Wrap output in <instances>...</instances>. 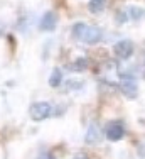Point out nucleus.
Listing matches in <instances>:
<instances>
[{"mask_svg": "<svg viewBox=\"0 0 145 159\" xmlns=\"http://www.w3.org/2000/svg\"><path fill=\"white\" fill-rule=\"evenodd\" d=\"M51 113H52V107L47 102H36V103H32L29 108L30 119L36 120V122H42V120L49 119Z\"/></svg>", "mask_w": 145, "mask_h": 159, "instance_id": "f03ea898", "label": "nucleus"}, {"mask_svg": "<svg viewBox=\"0 0 145 159\" xmlns=\"http://www.w3.org/2000/svg\"><path fill=\"white\" fill-rule=\"evenodd\" d=\"M125 16H127V20H135V22L142 20V19H145V9L137 7V5H130L125 10Z\"/></svg>", "mask_w": 145, "mask_h": 159, "instance_id": "0eeeda50", "label": "nucleus"}, {"mask_svg": "<svg viewBox=\"0 0 145 159\" xmlns=\"http://www.w3.org/2000/svg\"><path fill=\"white\" fill-rule=\"evenodd\" d=\"M105 5H106V0H90V3H88V7L93 14H100L105 9Z\"/></svg>", "mask_w": 145, "mask_h": 159, "instance_id": "9d476101", "label": "nucleus"}, {"mask_svg": "<svg viewBox=\"0 0 145 159\" xmlns=\"http://www.w3.org/2000/svg\"><path fill=\"white\" fill-rule=\"evenodd\" d=\"M101 139V135H100V132H98V127L94 125V124H91L90 129H88V134H86V144H96L98 141Z\"/></svg>", "mask_w": 145, "mask_h": 159, "instance_id": "6e6552de", "label": "nucleus"}, {"mask_svg": "<svg viewBox=\"0 0 145 159\" xmlns=\"http://www.w3.org/2000/svg\"><path fill=\"white\" fill-rule=\"evenodd\" d=\"M37 159H54V156H52L51 152H44V154H41Z\"/></svg>", "mask_w": 145, "mask_h": 159, "instance_id": "ddd939ff", "label": "nucleus"}, {"mask_svg": "<svg viewBox=\"0 0 145 159\" xmlns=\"http://www.w3.org/2000/svg\"><path fill=\"white\" fill-rule=\"evenodd\" d=\"M105 137L112 142L121 141L125 137V124L121 120H112L105 125Z\"/></svg>", "mask_w": 145, "mask_h": 159, "instance_id": "20e7f679", "label": "nucleus"}, {"mask_svg": "<svg viewBox=\"0 0 145 159\" xmlns=\"http://www.w3.org/2000/svg\"><path fill=\"white\" fill-rule=\"evenodd\" d=\"M133 51H135V46H133V43L130 39H121V41H118L115 46H113V52H115V56L118 59H121V61L130 59L133 56Z\"/></svg>", "mask_w": 145, "mask_h": 159, "instance_id": "39448f33", "label": "nucleus"}, {"mask_svg": "<svg viewBox=\"0 0 145 159\" xmlns=\"http://www.w3.org/2000/svg\"><path fill=\"white\" fill-rule=\"evenodd\" d=\"M71 36L74 41L83 44H96L103 39V31L96 25H88L85 22H76L71 27Z\"/></svg>", "mask_w": 145, "mask_h": 159, "instance_id": "f257e3e1", "label": "nucleus"}, {"mask_svg": "<svg viewBox=\"0 0 145 159\" xmlns=\"http://www.w3.org/2000/svg\"><path fill=\"white\" fill-rule=\"evenodd\" d=\"M56 25H58V16H56V12H52V10L46 12L44 16L41 17V20H39V29L44 31V32L54 31Z\"/></svg>", "mask_w": 145, "mask_h": 159, "instance_id": "423d86ee", "label": "nucleus"}, {"mask_svg": "<svg viewBox=\"0 0 145 159\" xmlns=\"http://www.w3.org/2000/svg\"><path fill=\"white\" fill-rule=\"evenodd\" d=\"M74 159H90V157H86L85 154H76V156H74Z\"/></svg>", "mask_w": 145, "mask_h": 159, "instance_id": "4468645a", "label": "nucleus"}, {"mask_svg": "<svg viewBox=\"0 0 145 159\" xmlns=\"http://www.w3.org/2000/svg\"><path fill=\"white\" fill-rule=\"evenodd\" d=\"M61 81H63V73H61L59 68H56V70L51 73V76H49V85L56 88V86L61 85Z\"/></svg>", "mask_w": 145, "mask_h": 159, "instance_id": "9b49d317", "label": "nucleus"}, {"mask_svg": "<svg viewBox=\"0 0 145 159\" xmlns=\"http://www.w3.org/2000/svg\"><path fill=\"white\" fill-rule=\"evenodd\" d=\"M86 68H88V59L86 58H79L71 64L69 70L71 71H83V70H86Z\"/></svg>", "mask_w": 145, "mask_h": 159, "instance_id": "f8f14e48", "label": "nucleus"}, {"mask_svg": "<svg viewBox=\"0 0 145 159\" xmlns=\"http://www.w3.org/2000/svg\"><path fill=\"white\" fill-rule=\"evenodd\" d=\"M120 92L127 98H135L138 95V83H137L135 76H132L130 73H121Z\"/></svg>", "mask_w": 145, "mask_h": 159, "instance_id": "7ed1b4c3", "label": "nucleus"}, {"mask_svg": "<svg viewBox=\"0 0 145 159\" xmlns=\"http://www.w3.org/2000/svg\"><path fill=\"white\" fill-rule=\"evenodd\" d=\"M128 73L132 75V76H140V78H145V52H143V56L140 58V61L137 63V66L133 68V70H130Z\"/></svg>", "mask_w": 145, "mask_h": 159, "instance_id": "1a4fd4ad", "label": "nucleus"}]
</instances>
